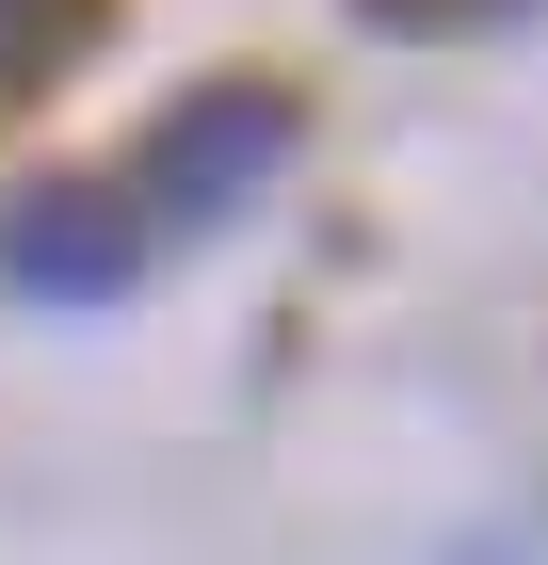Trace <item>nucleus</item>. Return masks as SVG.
Masks as SVG:
<instances>
[{
	"instance_id": "1",
	"label": "nucleus",
	"mask_w": 548,
	"mask_h": 565,
	"mask_svg": "<svg viewBox=\"0 0 548 565\" xmlns=\"http://www.w3.org/2000/svg\"><path fill=\"white\" fill-rule=\"evenodd\" d=\"M291 146H307V97L291 82H194L162 114V130H146V178H129V211L146 226H226V211H258V194H275V178H291Z\"/></svg>"
},
{
	"instance_id": "4",
	"label": "nucleus",
	"mask_w": 548,
	"mask_h": 565,
	"mask_svg": "<svg viewBox=\"0 0 548 565\" xmlns=\"http://www.w3.org/2000/svg\"><path fill=\"white\" fill-rule=\"evenodd\" d=\"M387 33H484V17H533V0H372Z\"/></svg>"
},
{
	"instance_id": "2",
	"label": "nucleus",
	"mask_w": 548,
	"mask_h": 565,
	"mask_svg": "<svg viewBox=\"0 0 548 565\" xmlns=\"http://www.w3.org/2000/svg\"><path fill=\"white\" fill-rule=\"evenodd\" d=\"M0 275L33 307H114L129 275H146V211L97 194V178H33V194L0 211Z\"/></svg>"
},
{
	"instance_id": "3",
	"label": "nucleus",
	"mask_w": 548,
	"mask_h": 565,
	"mask_svg": "<svg viewBox=\"0 0 548 565\" xmlns=\"http://www.w3.org/2000/svg\"><path fill=\"white\" fill-rule=\"evenodd\" d=\"M114 0H0V97H33L49 65H82Z\"/></svg>"
}]
</instances>
